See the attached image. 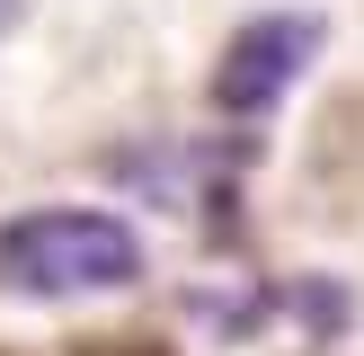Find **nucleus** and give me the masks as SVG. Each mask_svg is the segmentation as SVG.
<instances>
[{"mask_svg": "<svg viewBox=\"0 0 364 356\" xmlns=\"http://www.w3.org/2000/svg\"><path fill=\"white\" fill-rule=\"evenodd\" d=\"M142 267H151L142 231L98 205H27L0 223V285L27 303L124 294V285H142Z\"/></svg>", "mask_w": 364, "mask_h": 356, "instance_id": "f257e3e1", "label": "nucleus"}, {"mask_svg": "<svg viewBox=\"0 0 364 356\" xmlns=\"http://www.w3.org/2000/svg\"><path fill=\"white\" fill-rule=\"evenodd\" d=\"M320 18L311 9H258V18H240L231 27V45L213 53V107H223L231 125H258V116H276L284 98H294V80L320 63Z\"/></svg>", "mask_w": 364, "mask_h": 356, "instance_id": "f03ea898", "label": "nucleus"}, {"mask_svg": "<svg viewBox=\"0 0 364 356\" xmlns=\"http://www.w3.org/2000/svg\"><path fill=\"white\" fill-rule=\"evenodd\" d=\"M0 27H18V0H0Z\"/></svg>", "mask_w": 364, "mask_h": 356, "instance_id": "7ed1b4c3", "label": "nucleus"}]
</instances>
